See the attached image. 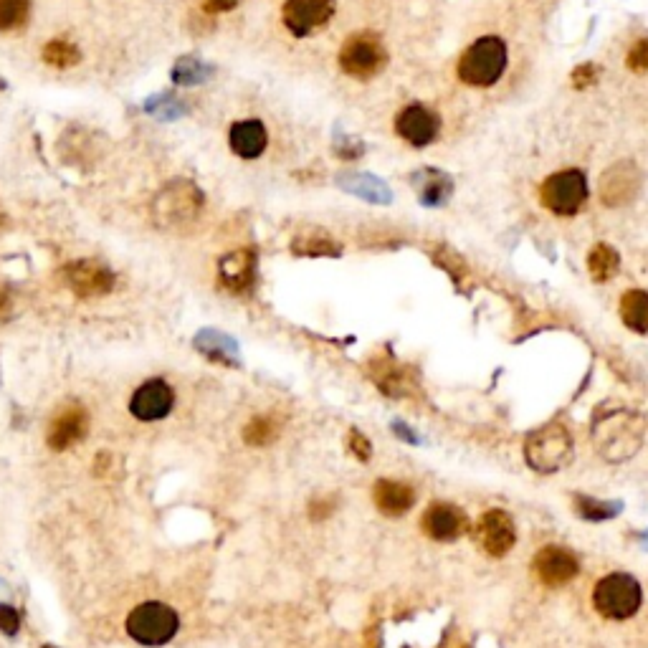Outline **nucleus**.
<instances>
[{
	"label": "nucleus",
	"instance_id": "1",
	"mask_svg": "<svg viewBox=\"0 0 648 648\" xmlns=\"http://www.w3.org/2000/svg\"><path fill=\"white\" fill-rule=\"evenodd\" d=\"M646 421L641 413L626 408H598L593 418V441L605 461H626L641 449Z\"/></svg>",
	"mask_w": 648,
	"mask_h": 648
},
{
	"label": "nucleus",
	"instance_id": "2",
	"mask_svg": "<svg viewBox=\"0 0 648 648\" xmlns=\"http://www.w3.org/2000/svg\"><path fill=\"white\" fill-rule=\"evenodd\" d=\"M509 64V49L499 36H481L461 54L456 74L469 87H494Z\"/></svg>",
	"mask_w": 648,
	"mask_h": 648
},
{
	"label": "nucleus",
	"instance_id": "3",
	"mask_svg": "<svg viewBox=\"0 0 648 648\" xmlns=\"http://www.w3.org/2000/svg\"><path fill=\"white\" fill-rule=\"evenodd\" d=\"M524 461L537 474H555L573 461V436L562 423H547L524 441Z\"/></svg>",
	"mask_w": 648,
	"mask_h": 648
},
{
	"label": "nucleus",
	"instance_id": "4",
	"mask_svg": "<svg viewBox=\"0 0 648 648\" xmlns=\"http://www.w3.org/2000/svg\"><path fill=\"white\" fill-rule=\"evenodd\" d=\"M643 603V590L638 580L628 573L605 575L593 590L595 611L608 621H628Z\"/></svg>",
	"mask_w": 648,
	"mask_h": 648
},
{
	"label": "nucleus",
	"instance_id": "5",
	"mask_svg": "<svg viewBox=\"0 0 648 648\" xmlns=\"http://www.w3.org/2000/svg\"><path fill=\"white\" fill-rule=\"evenodd\" d=\"M203 208V193L190 180H173L152 200V218L160 228H178L195 221Z\"/></svg>",
	"mask_w": 648,
	"mask_h": 648
},
{
	"label": "nucleus",
	"instance_id": "6",
	"mask_svg": "<svg viewBox=\"0 0 648 648\" xmlns=\"http://www.w3.org/2000/svg\"><path fill=\"white\" fill-rule=\"evenodd\" d=\"M180 628L178 613L160 600L140 603L127 616V633L142 646H165L175 638Z\"/></svg>",
	"mask_w": 648,
	"mask_h": 648
},
{
	"label": "nucleus",
	"instance_id": "7",
	"mask_svg": "<svg viewBox=\"0 0 648 648\" xmlns=\"http://www.w3.org/2000/svg\"><path fill=\"white\" fill-rule=\"evenodd\" d=\"M385 66H388V49L378 33L360 31L347 36L340 49V69L347 76L368 81L378 76Z\"/></svg>",
	"mask_w": 648,
	"mask_h": 648
},
{
	"label": "nucleus",
	"instance_id": "8",
	"mask_svg": "<svg viewBox=\"0 0 648 648\" xmlns=\"http://www.w3.org/2000/svg\"><path fill=\"white\" fill-rule=\"evenodd\" d=\"M588 178L583 170H560L542 183L540 200L555 216H575L588 203Z\"/></svg>",
	"mask_w": 648,
	"mask_h": 648
},
{
	"label": "nucleus",
	"instance_id": "9",
	"mask_svg": "<svg viewBox=\"0 0 648 648\" xmlns=\"http://www.w3.org/2000/svg\"><path fill=\"white\" fill-rule=\"evenodd\" d=\"M61 279H64V284L76 297L89 299L104 297V294L112 292L117 276H114V271L109 269V266H104L102 261L79 259L71 261V264H66L64 269H61Z\"/></svg>",
	"mask_w": 648,
	"mask_h": 648
},
{
	"label": "nucleus",
	"instance_id": "10",
	"mask_svg": "<svg viewBox=\"0 0 648 648\" xmlns=\"http://www.w3.org/2000/svg\"><path fill=\"white\" fill-rule=\"evenodd\" d=\"M337 11V0H284L281 18L294 38H307L322 31Z\"/></svg>",
	"mask_w": 648,
	"mask_h": 648
},
{
	"label": "nucleus",
	"instance_id": "11",
	"mask_svg": "<svg viewBox=\"0 0 648 648\" xmlns=\"http://www.w3.org/2000/svg\"><path fill=\"white\" fill-rule=\"evenodd\" d=\"M395 132L408 145L428 147L431 142H436L438 132H441V117L431 107H426V104L413 102L398 112V117H395Z\"/></svg>",
	"mask_w": 648,
	"mask_h": 648
},
{
	"label": "nucleus",
	"instance_id": "12",
	"mask_svg": "<svg viewBox=\"0 0 648 648\" xmlns=\"http://www.w3.org/2000/svg\"><path fill=\"white\" fill-rule=\"evenodd\" d=\"M476 540L489 557H504L517 542V527L504 509H489L476 524Z\"/></svg>",
	"mask_w": 648,
	"mask_h": 648
},
{
	"label": "nucleus",
	"instance_id": "13",
	"mask_svg": "<svg viewBox=\"0 0 648 648\" xmlns=\"http://www.w3.org/2000/svg\"><path fill=\"white\" fill-rule=\"evenodd\" d=\"M175 405V390L162 378H152L142 383L130 398V413L137 421H162L170 416Z\"/></svg>",
	"mask_w": 648,
	"mask_h": 648
},
{
	"label": "nucleus",
	"instance_id": "14",
	"mask_svg": "<svg viewBox=\"0 0 648 648\" xmlns=\"http://www.w3.org/2000/svg\"><path fill=\"white\" fill-rule=\"evenodd\" d=\"M580 573V562L565 547H542L535 555V575L540 578L542 585L547 588H562L570 580H575V575Z\"/></svg>",
	"mask_w": 648,
	"mask_h": 648
},
{
	"label": "nucleus",
	"instance_id": "15",
	"mask_svg": "<svg viewBox=\"0 0 648 648\" xmlns=\"http://www.w3.org/2000/svg\"><path fill=\"white\" fill-rule=\"evenodd\" d=\"M469 530V517L456 504L436 502L423 514V532L436 542H454Z\"/></svg>",
	"mask_w": 648,
	"mask_h": 648
},
{
	"label": "nucleus",
	"instance_id": "16",
	"mask_svg": "<svg viewBox=\"0 0 648 648\" xmlns=\"http://www.w3.org/2000/svg\"><path fill=\"white\" fill-rule=\"evenodd\" d=\"M218 281L231 294H243L256 281V251L238 249L218 259Z\"/></svg>",
	"mask_w": 648,
	"mask_h": 648
},
{
	"label": "nucleus",
	"instance_id": "17",
	"mask_svg": "<svg viewBox=\"0 0 648 648\" xmlns=\"http://www.w3.org/2000/svg\"><path fill=\"white\" fill-rule=\"evenodd\" d=\"M89 431V416L81 405H66L64 411H59L54 416L49 426V436H46V443H49L54 451H66L71 446H76L79 441H84Z\"/></svg>",
	"mask_w": 648,
	"mask_h": 648
},
{
	"label": "nucleus",
	"instance_id": "18",
	"mask_svg": "<svg viewBox=\"0 0 648 648\" xmlns=\"http://www.w3.org/2000/svg\"><path fill=\"white\" fill-rule=\"evenodd\" d=\"M641 185V173L631 162H618L600 180V195H603L605 206H621L636 195Z\"/></svg>",
	"mask_w": 648,
	"mask_h": 648
},
{
	"label": "nucleus",
	"instance_id": "19",
	"mask_svg": "<svg viewBox=\"0 0 648 648\" xmlns=\"http://www.w3.org/2000/svg\"><path fill=\"white\" fill-rule=\"evenodd\" d=\"M266 127L261 119H241L233 122L231 132H228V145H231L233 155H238L241 160H256L261 157V152L266 150Z\"/></svg>",
	"mask_w": 648,
	"mask_h": 648
},
{
	"label": "nucleus",
	"instance_id": "20",
	"mask_svg": "<svg viewBox=\"0 0 648 648\" xmlns=\"http://www.w3.org/2000/svg\"><path fill=\"white\" fill-rule=\"evenodd\" d=\"M373 499L385 517H400L416 504V492H413V486L403 484V481L380 479L373 486Z\"/></svg>",
	"mask_w": 648,
	"mask_h": 648
},
{
	"label": "nucleus",
	"instance_id": "21",
	"mask_svg": "<svg viewBox=\"0 0 648 648\" xmlns=\"http://www.w3.org/2000/svg\"><path fill=\"white\" fill-rule=\"evenodd\" d=\"M193 345L195 350L203 352L208 360L223 362V365H236L238 362V345L231 340V337L223 335V332H216V330L200 332V335L195 337Z\"/></svg>",
	"mask_w": 648,
	"mask_h": 648
},
{
	"label": "nucleus",
	"instance_id": "22",
	"mask_svg": "<svg viewBox=\"0 0 648 648\" xmlns=\"http://www.w3.org/2000/svg\"><path fill=\"white\" fill-rule=\"evenodd\" d=\"M621 319L628 330L646 335L648 332V292L643 289H631L621 299Z\"/></svg>",
	"mask_w": 648,
	"mask_h": 648
},
{
	"label": "nucleus",
	"instance_id": "23",
	"mask_svg": "<svg viewBox=\"0 0 648 648\" xmlns=\"http://www.w3.org/2000/svg\"><path fill=\"white\" fill-rule=\"evenodd\" d=\"M618 269H621L618 251L613 246H608V243H595L593 251L588 254V271L593 276V281L603 284V281L613 279L618 274Z\"/></svg>",
	"mask_w": 648,
	"mask_h": 648
},
{
	"label": "nucleus",
	"instance_id": "24",
	"mask_svg": "<svg viewBox=\"0 0 648 648\" xmlns=\"http://www.w3.org/2000/svg\"><path fill=\"white\" fill-rule=\"evenodd\" d=\"M281 433V418L276 413H261V416H254L246 428H243V441L249 446H269L279 438Z\"/></svg>",
	"mask_w": 648,
	"mask_h": 648
},
{
	"label": "nucleus",
	"instance_id": "25",
	"mask_svg": "<svg viewBox=\"0 0 648 648\" xmlns=\"http://www.w3.org/2000/svg\"><path fill=\"white\" fill-rule=\"evenodd\" d=\"M211 74V64H206V61L198 59V56H183V59L175 61L173 71H170V79H173V84H178V87H198V84H203Z\"/></svg>",
	"mask_w": 648,
	"mask_h": 648
},
{
	"label": "nucleus",
	"instance_id": "26",
	"mask_svg": "<svg viewBox=\"0 0 648 648\" xmlns=\"http://www.w3.org/2000/svg\"><path fill=\"white\" fill-rule=\"evenodd\" d=\"M292 251L297 256H340L342 246L337 241H332L330 236H324L322 231H314L294 238Z\"/></svg>",
	"mask_w": 648,
	"mask_h": 648
},
{
	"label": "nucleus",
	"instance_id": "27",
	"mask_svg": "<svg viewBox=\"0 0 648 648\" xmlns=\"http://www.w3.org/2000/svg\"><path fill=\"white\" fill-rule=\"evenodd\" d=\"M573 507L583 519H590V522H603V519L618 517L623 509V504L621 502H603V499L578 494L573 502Z\"/></svg>",
	"mask_w": 648,
	"mask_h": 648
},
{
	"label": "nucleus",
	"instance_id": "28",
	"mask_svg": "<svg viewBox=\"0 0 648 648\" xmlns=\"http://www.w3.org/2000/svg\"><path fill=\"white\" fill-rule=\"evenodd\" d=\"M41 56L54 69H71V66H76L81 61V51L71 41H66V38H51L49 44L44 46V51H41Z\"/></svg>",
	"mask_w": 648,
	"mask_h": 648
},
{
	"label": "nucleus",
	"instance_id": "29",
	"mask_svg": "<svg viewBox=\"0 0 648 648\" xmlns=\"http://www.w3.org/2000/svg\"><path fill=\"white\" fill-rule=\"evenodd\" d=\"M145 112L152 114V117H157L160 122H178L180 117H185V114H188V107H185L183 99H175L173 94L162 92V94H155V97L147 99Z\"/></svg>",
	"mask_w": 648,
	"mask_h": 648
},
{
	"label": "nucleus",
	"instance_id": "30",
	"mask_svg": "<svg viewBox=\"0 0 648 648\" xmlns=\"http://www.w3.org/2000/svg\"><path fill=\"white\" fill-rule=\"evenodd\" d=\"M340 185L345 190H350V193L355 195H362V198L368 200H388V190H385V185L380 183V180L370 178V175H340Z\"/></svg>",
	"mask_w": 648,
	"mask_h": 648
},
{
	"label": "nucleus",
	"instance_id": "31",
	"mask_svg": "<svg viewBox=\"0 0 648 648\" xmlns=\"http://www.w3.org/2000/svg\"><path fill=\"white\" fill-rule=\"evenodd\" d=\"M418 193H421L423 206H441L443 200L451 195V180L443 178L441 173H433V170H428L426 183L418 185Z\"/></svg>",
	"mask_w": 648,
	"mask_h": 648
},
{
	"label": "nucleus",
	"instance_id": "32",
	"mask_svg": "<svg viewBox=\"0 0 648 648\" xmlns=\"http://www.w3.org/2000/svg\"><path fill=\"white\" fill-rule=\"evenodd\" d=\"M31 16V0H0V31H16Z\"/></svg>",
	"mask_w": 648,
	"mask_h": 648
},
{
	"label": "nucleus",
	"instance_id": "33",
	"mask_svg": "<svg viewBox=\"0 0 648 648\" xmlns=\"http://www.w3.org/2000/svg\"><path fill=\"white\" fill-rule=\"evenodd\" d=\"M373 380L380 385V390H385L388 395H400L403 390H408V378L403 375V370L393 368V365H378L373 370Z\"/></svg>",
	"mask_w": 648,
	"mask_h": 648
},
{
	"label": "nucleus",
	"instance_id": "34",
	"mask_svg": "<svg viewBox=\"0 0 648 648\" xmlns=\"http://www.w3.org/2000/svg\"><path fill=\"white\" fill-rule=\"evenodd\" d=\"M626 66L636 74H643L648 71V38H638L636 44L628 49L626 54Z\"/></svg>",
	"mask_w": 648,
	"mask_h": 648
},
{
	"label": "nucleus",
	"instance_id": "35",
	"mask_svg": "<svg viewBox=\"0 0 648 648\" xmlns=\"http://www.w3.org/2000/svg\"><path fill=\"white\" fill-rule=\"evenodd\" d=\"M347 443H350V451L357 456V459L370 461V456H373V446H370L368 436H362L357 428H352L350 436H347Z\"/></svg>",
	"mask_w": 648,
	"mask_h": 648
},
{
	"label": "nucleus",
	"instance_id": "36",
	"mask_svg": "<svg viewBox=\"0 0 648 648\" xmlns=\"http://www.w3.org/2000/svg\"><path fill=\"white\" fill-rule=\"evenodd\" d=\"M335 152L342 157V160H357V157H360L362 152H365V147H362L360 140H352V137L337 135Z\"/></svg>",
	"mask_w": 648,
	"mask_h": 648
},
{
	"label": "nucleus",
	"instance_id": "37",
	"mask_svg": "<svg viewBox=\"0 0 648 648\" xmlns=\"http://www.w3.org/2000/svg\"><path fill=\"white\" fill-rule=\"evenodd\" d=\"M18 628H21V618L13 611L11 605H0V631L6 636H16Z\"/></svg>",
	"mask_w": 648,
	"mask_h": 648
},
{
	"label": "nucleus",
	"instance_id": "38",
	"mask_svg": "<svg viewBox=\"0 0 648 648\" xmlns=\"http://www.w3.org/2000/svg\"><path fill=\"white\" fill-rule=\"evenodd\" d=\"M595 79H598V69H595L593 64H583L573 71V87L575 89L590 87Z\"/></svg>",
	"mask_w": 648,
	"mask_h": 648
},
{
	"label": "nucleus",
	"instance_id": "39",
	"mask_svg": "<svg viewBox=\"0 0 648 648\" xmlns=\"http://www.w3.org/2000/svg\"><path fill=\"white\" fill-rule=\"evenodd\" d=\"M241 0H198V6L203 8V13L208 16H218V13H228L238 6Z\"/></svg>",
	"mask_w": 648,
	"mask_h": 648
},
{
	"label": "nucleus",
	"instance_id": "40",
	"mask_svg": "<svg viewBox=\"0 0 648 648\" xmlns=\"http://www.w3.org/2000/svg\"><path fill=\"white\" fill-rule=\"evenodd\" d=\"M13 312V302H11V292L6 287H0V324L8 322Z\"/></svg>",
	"mask_w": 648,
	"mask_h": 648
},
{
	"label": "nucleus",
	"instance_id": "41",
	"mask_svg": "<svg viewBox=\"0 0 648 648\" xmlns=\"http://www.w3.org/2000/svg\"><path fill=\"white\" fill-rule=\"evenodd\" d=\"M330 509H332L330 502H322V499H314V502H312V517L324 519V517H327V514H330Z\"/></svg>",
	"mask_w": 648,
	"mask_h": 648
},
{
	"label": "nucleus",
	"instance_id": "42",
	"mask_svg": "<svg viewBox=\"0 0 648 648\" xmlns=\"http://www.w3.org/2000/svg\"><path fill=\"white\" fill-rule=\"evenodd\" d=\"M643 547H646V550H648V532H646V535H643Z\"/></svg>",
	"mask_w": 648,
	"mask_h": 648
},
{
	"label": "nucleus",
	"instance_id": "43",
	"mask_svg": "<svg viewBox=\"0 0 648 648\" xmlns=\"http://www.w3.org/2000/svg\"><path fill=\"white\" fill-rule=\"evenodd\" d=\"M3 89H6V81L0 79V92H3Z\"/></svg>",
	"mask_w": 648,
	"mask_h": 648
},
{
	"label": "nucleus",
	"instance_id": "44",
	"mask_svg": "<svg viewBox=\"0 0 648 648\" xmlns=\"http://www.w3.org/2000/svg\"><path fill=\"white\" fill-rule=\"evenodd\" d=\"M44 648H54V646H44Z\"/></svg>",
	"mask_w": 648,
	"mask_h": 648
},
{
	"label": "nucleus",
	"instance_id": "45",
	"mask_svg": "<svg viewBox=\"0 0 648 648\" xmlns=\"http://www.w3.org/2000/svg\"><path fill=\"white\" fill-rule=\"evenodd\" d=\"M0 221H3V216H0Z\"/></svg>",
	"mask_w": 648,
	"mask_h": 648
}]
</instances>
